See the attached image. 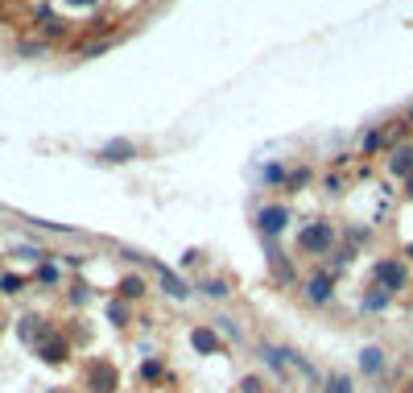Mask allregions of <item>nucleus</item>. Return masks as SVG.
<instances>
[{
    "instance_id": "nucleus-9",
    "label": "nucleus",
    "mask_w": 413,
    "mask_h": 393,
    "mask_svg": "<svg viewBox=\"0 0 413 393\" xmlns=\"http://www.w3.org/2000/svg\"><path fill=\"white\" fill-rule=\"evenodd\" d=\"M389 170L393 174H413V149H397L393 162H389Z\"/></svg>"
},
{
    "instance_id": "nucleus-10",
    "label": "nucleus",
    "mask_w": 413,
    "mask_h": 393,
    "mask_svg": "<svg viewBox=\"0 0 413 393\" xmlns=\"http://www.w3.org/2000/svg\"><path fill=\"white\" fill-rule=\"evenodd\" d=\"M161 286H165V294H174V298H186V286H182V278H174L170 269H161Z\"/></svg>"
},
{
    "instance_id": "nucleus-14",
    "label": "nucleus",
    "mask_w": 413,
    "mask_h": 393,
    "mask_svg": "<svg viewBox=\"0 0 413 393\" xmlns=\"http://www.w3.org/2000/svg\"><path fill=\"white\" fill-rule=\"evenodd\" d=\"M0 290H4V294H17V290H21V278L4 274V278H0Z\"/></svg>"
},
{
    "instance_id": "nucleus-5",
    "label": "nucleus",
    "mask_w": 413,
    "mask_h": 393,
    "mask_svg": "<svg viewBox=\"0 0 413 393\" xmlns=\"http://www.w3.org/2000/svg\"><path fill=\"white\" fill-rule=\"evenodd\" d=\"M37 352H41V361L58 365V361H66V340H58V336H41V340H37Z\"/></svg>"
},
{
    "instance_id": "nucleus-2",
    "label": "nucleus",
    "mask_w": 413,
    "mask_h": 393,
    "mask_svg": "<svg viewBox=\"0 0 413 393\" xmlns=\"http://www.w3.org/2000/svg\"><path fill=\"white\" fill-rule=\"evenodd\" d=\"M372 278L385 286V294H393V290L405 286V265H397V261H381V265L372 269Z\"/></svg>"
},
{
    "instance_id": "nucleus-7",
    "label": "nucleus",
    "mask_w": 413,
    "mask_h": 393,
    "mask_svg": "<svg viewBox=\"0 0 413 393\" xmlns=\"http://www.w3.org/2000/svg\"><path fill=\"white\" fill-rule=\"evenodd\" d=\"M137 149H132V141H112V145H103V162H128Z\"/></svg>"
},
{
    "instance_id": "nucleus-13",
    "label": "nucleus",
    "mask_w": 413,
    "mask_h": 393,
    "mask_svg": "<svg viewBox=\"0 0 413 393\" xmlns=\"http://www.w3.org/2000/svg\"><path fill=\"white\" fill-rule=\"evenodd\" d=\"M199 290H203V294H211V298H223V294H228V286H223V282H203Z\"/></svg>"
},
{
    "instance_id": "nucleus-12",
    "label": "nucleus",
    "mask_w": 413,
    "mask_h": 393,
    "mask_svg": "<svg viewBox=\"0 0 413 393\" xmlns=\"http://www.w3.org/2000/svg\"><path fill=\"white\" fill-rule=\"evenodd\" d=\"M360 365H364L368 373H376V369H381V348H364V352H360Z\"/></svg>"
},
{
    "instance_id": "nucleus-11",
    "label": "nucleus",
    "mask_w": 413,
    "mask_h": 393,
    "mask_svg": "<svg viewBox=\"0 0 413 393\" xmlns=\"http://www.w3.org/2000/svg\"><path fill=\"white\" fill-rule=\"evenodd\" d=\"M120 294H124V298H137V294H145V282H141V278H124V282H120Z\"/></svg>"
},
{
    "instance_id": "nucleus-8",
    "label": "nucleus",
    "mask_w": 413,
    "mask_h": 393,
    "mask_svg": "<svg viewBox=\"0 0 413 393\" xmlns=\"http://www.w3.org/2000/svg\"><path fill=\"white\" fill-rule=\"evenodd\" d=\"M190 344H194L199 352H215V348H219V340H215V332H211V327H199V332L190 336Z\"/></svg>"
},
{
    "instance_id": "nucleus-15",
    "label": "nucleus",
    "mask_w": 413,
    "mask_h": 393,
    "mask_svg": "<svg viewBox=\"0 0 413 393\" xmlns=\"http://www.w3.org/2000/svg\"><path fill=\"white\" fill-rule=\"evenodd\" d=\"M385 303H389V294H368V298H364V311H381Z\"/></svg>"
},
{
    "instance_id": "nucleus-3",
    "label": "nucleus",
    "mask_w": 413,
    "mask_h": 393,
    "mask_svg": "<svg viewBox=\"0 0 413 393\" xmlns=\"http://www.w3.org/2000/svg\"><path fill=\"white\" fill-rule=\"evenodd\" d=\"M87 381H91V390H95V393H116V369L99 361V365H91Z\"/></svg>"
},
{
    "instance_id": "nucleus-19",
    "label": "nucleus",
    "mask_w": 413,
    "mask_h": 393,
    "mask_svg": "<svg viewBox=\"0 0 413 393\" xmlns=\"http://www.w3.org/2000/svg\"><path fill=\"white\" fill-rule=\"evenodd\" d=\"M70 4H95V0H70Z\"/></svg>"
},
{
    "instance_id": "nucleus-17",
    "label": "nucleus",
    "mask_w": 413,
    "mask_h": 393,
    "mask_svg": "<svg viewBox=\"0 0 413 393\" xmlns=\"http://www.w3.org/2000/svg\"><path fill=\"white\" fill-rule=\"evenodd\" d=\"M331 393H352V381H347V377H335V381H331Z\"/></svg>"
},
{
    "instance_id": "nucleus-1",
    "label": "nucleus",
    "mask_w": 413,
    "mask_h": 393,
    "mask_svg": "<svg viewBox=\"0 0 413 393\" xmlns=\"http://www.w3.org/2000/svg\"><path fill=\"white\" fill-rule=\"evenodd\" d=\"M331 240H335L331 224H310V228H302V236H298L302 253H323V249H331Z\"/></svg>"
},
{
    "instance_id": "nucleus-6",
    "label": "nucleus",
    "mask_w": 413,
    "mask_h": 393,
    "mask_svg": "<svg viewBox=\"0 0 413 393\" xmlns=\"http://www.w3.org/2000/svg\"><path fill=\"white\" fill-rule=\"evenodd\" d=\"M306 294H310V303H327V298H331V278H327V274L310 278V282H306Z\"/></svg>"
},
{
    "instance_id": "nucleus-20",
    "label": "nucleus",
    "mask_w": 413,
    "mask_h": 393,
    "mask_svg": "<svg viewBox=\"0 0 413 393\" xmlns=\"http://www.w3.org/2000/svg\"><path fill=\"white\" fill-rule=\"evenodd\" d=\"M410 120H413V108H410Z\"/></svg>"
},
{
    "instance_id": "nucleus-16",
    "label": "nucleus",
    "mask_w": 413,
    "mask_h": 393,
    "mask_svg": "<svg viewBox=\"0 0 413 393\" xmlns=\"http://www.w3.org/2000/svg\"><path fill=\"white\" fill-rule=\"evenodd\" d=\"M141 377H145V381H157V377H161V365H157V361H149V365L141 369Z\"/></svg>"
},
{
    "instance_id": "nucleus-18",
    "label": "nucleus",
    "mask_w": 413,
    "mask_h": 393,
    "mask_svg": "<svg viewBox=\"0 0 413 393\" xmlns=\"http://www.w3.org/2000/svg\"><path fill=\"white\" fill-rule=\"evenodd\" d=\"M405 195H410V199H413V174H410V182H405Z\"/></svg>"
},
{
    "instance_id": "nucleus-4",
    "label": "nucleus",
    "mask_w": 413,
    "mask_h": 393,
    "mask_svg": "<svg viewBox=\"0 0 413 393\" xmlns=\"http://www.w3.org/2000/svg\"><path fill=\"white\" fill-rule=\"evenodd\" d=\"M285 220H290V211L285 207H261V215H256V224H261V232H285Z\"/></svg>"
}]
</instances>
